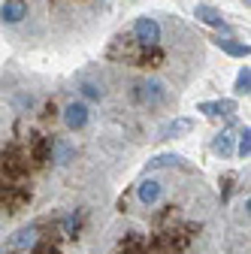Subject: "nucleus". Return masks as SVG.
Wrapping results in <instances>:
<instances>
[{
    "label": "nucleus",
    "instance_id": "1",
    "mask_svg": "<svg viewBox=\"0 0 251 254\" xmlns=\"http://www.w3.org/2000/svg\"><path fill=\"white\" fill-rule=\"evenodd\" d=\"M151 170L100 215L85 254H221V209L200 173L182 161Z\"/></svg>",
    "mask_w": 251,
    "mask_h": 254
},
{
    "label": "nucleus",
    "instance_id": "2",
    "mask_svg": "<svg viewBox=\"0 0 251 254\" xmlns=\"http://www.w3.org/2000/svg\"><path fill=\"white\" fill-rule=\"evenodd\" d=\"M203 64V37L182 18L167 12L133 18L112 37L100 64L109 82V118L124 124V115L133 112L145 118L173 112Z\"/></svg>",
    "mask_w": 251,
    "mask_h": 254
},
{
    "label": "nucleus",
    "instance_id": "3",
    "mask_svg": "<svg viewBox=\"0 0 251 254\" xmlns=\"http://www.w3.org/2000/svg\"><path fill=\"white\" fill-rule=\"evenodd\" d=\"M82 188L88 185H76L52 167V136L21 127L0 109V239L64 194Z\"/></svg>",
    "mask_w": 251,
    "mask_h": 254
},
{
    "label": "nucleus",
    "instance_id": "4",
    "mask_svg": "<svg viewBox=\"0 0 251 254\" xmlns=\"http://www.w3.org/2000/svg\"><path fill=\"white\" fill-rule=\"evenodd\" d=\"M109 0H0V34L21 49L82 43L100 27Z\"/></svg>",
    "mask_w": 251,
    "mask_h": 254
},
{
    "label": "nucleus",
    "instance_id": "5",
    "mask_svg": "<svg viewBox=\"0 0 251 254\" xmlns=\"http://www.w3.org/2000/svg\"><path fill=\"white\" fill-rule=\"evenodd\" d=\"M97 203H103V194H88V190H73L70 197H64L55 212L49 215L46 227L40 233V239L24 248V251H12V254H85V248H73V251H64L61 242H88L94 227L100 221V209Z\"/></svg>",
    "mask_w": 251,
    "mask_h": 254
},
{
    "label": "nucleus",
    "instance_id": "6",
    "mask_svg": "<svg viewBox=\"0 0 251 254\" xmlns=\"http://www.w3.org/2000/svg\"><path fill=\"white\" fill-rule=\"evenodd\" d=\"M94 118H97V112L91 109L88 100H67L64 109H61V121H64L67 133H85V130H91Z\"/></svg>",
    "mask_w": 251,
    "mask_h": 254
},
{
    "label": "nucleus",
    "instance_id": "7",
    "mask_svg": "<svg viewBox=\"0 0 251 254\" xmlns=\"http://www.w3.org/2000/svg\"><path fill=\"white\" fill-rule=\"evenodd\" d=\"M191 130H194V121L191 118H176V121L164 124L154 139H170V136H182V133H191Z\"/></svg>",
    "mask_w": 251,
    "mask_h": 254
},
{
    "label": "nucleus",
    "instance_id": "8",
    "mask_svg": "<svg viewBox=\"0 0 251 254\" xmlns=\"http://www.w3.org/2000/svg\"><path fill=\"white\" fill-rule=\"evenodd\" d=\"M230 142H233V133L230 130H224V133H218V139H215V154H221V157H227L230 154Z\"/></svg>",
    "mask_w": 251,
    "mask_h": 254
},
{
    "label": "nucleus",
    "instance_id": "9",
    "mask_svg": "<svg viewBox=\"0 0 251 254\" xmlns=\"http://www.w3.org/2000/svg\"><path fill=\"white\" fill-rule=\"evenodd\" d=\"M200 109H203V112H209V115H230L236 106H233L230 100H224V103H203Z\"/></svg>",
    "mask_w": 251,
    "mask_h": 254
},
{
    "label": "nucleus",
    "instance_id": "10",
    "mask_svg": "<svg viewBox=\"0 0 251 254\" xmlns=\"http://www.w3.org/2000/svg\"><path fill=\"white\" fill-rule=\"evenodd\" d=\"M197 18H203V21H209V24H215V27H224L221 15H218L215 9H209V6H197Z\"/></svg>",
    "mask_w": 251,
    "mask_h": 254
},
{
    "label": "nucleus",
    "instance_id": "11",
    "mask_svg": "<svg viewBox=\"0 0 251 254\" xmlns=\"http://www.w3.org/2000/svg\"><path fill=\"white\" fill-rule=\"evenodd\" d=\"M248 151H251V136H248V127H245V130H239V157L242 161H248Z\"/></svg>",
    "mask_w": 251,
    "mask_h": 254
},
{
    "label": "nucleus",
    "instance_id": "12",
    "mask_svg": "<svg viewBox=\"0 0 251 254\" xmlns=\"http://www.w3.org/2000/svg\"><path fill=\"white\" fill-rule=\"evenodd\" d=\"M248 82H251V76H248V67L245 70H239V76H236V94H248Z\"/></svg>",
    "mask_w": 251,
    "mask_h": 254
},
{
    "label": "nucleus",
    "instance_id": "13",
    "mask_svg": "<svg viewBox=\"0 0 251 254\" xmlns=\"http://www.w3.org/2000/svg\"><path fill=\"white\" fill-rule=\"evenodd\" d=\"M215 43H218V46H224L230 55H245V52H248L245 46H236V43H230V40H215Z\"/></svg>",
    "mask_w": 251,
    "mask_h": 254
}]
</instances>
